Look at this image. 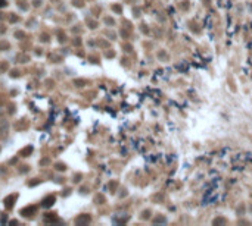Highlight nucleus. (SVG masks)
Segmentation results:
<instances>
[{"label": "nucleus", "mask_w": 252, "mask_h": 226, "mask_svg": "<svg viewBox=\"0 0 252 226\" xmlns=\"http://www.w3.org/2000/svg\"><path fill=\"white\" fill-rule=\"evenodd\" d=\"M6 0H0V7H6Z\"/></svg>", "instance_id": "3"}, {"label": "nucleus", "mask_w": 252, "mask_h": 226, "mask_svg": "<svg viewBox=\"0 0 252 226\" xmlns=\"http://www.w3.org/2000/svg\"><path fill=\"white\" fill-rule=\"evenodd\" d=\"M53 203H55V197H53V195H50V197H47V198L43 200V206H44V207H52Z\"/></svg>", "instance_id": "1"}, {"label": "nucleus", "mask_w": 252, "mask_h": 226, "mask_svg": "<svg viewBox=\"0 0 252 226\" xmlns=\"http://www.w3.org/2000/svg\"><path fill=\"white\" fill-rule=\"evenodd\" d=\"M31 150H33V148H31V147H28V148H27V150L21 151V154H30V153H31Z\"/></svg>", "instance_id": "2"}]
</instances>
